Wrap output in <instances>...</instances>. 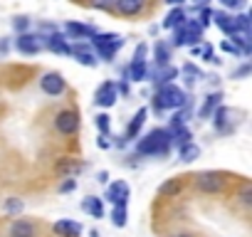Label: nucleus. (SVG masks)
<instances>
[{
	"instance_id": "1",
	"label": "nucleus",
	"mask_w": 252,
	"mask_h": 237,
	"mask_svg": "<svg viewBox=\"0 0 252 237\" xmlns=\"http://www.w3.org/2000/svg\"><path fill=\"white\" fill-rule=\"evenodd\" d=\"M136 153L139 156H151V158H161L171 153V131L168 129H154L146 136H141L136 141Z\"/></svg>"
},
{
	"instance_id": "2",
	"label": "nucleus",
	"mask_w": 252,
	"mask_h": 237,
	"mask_svg": "<svg viewBox=\"0 0 252 237\" xmlns=\"http://www.w3.org/2000/svg\"><path fill=\"white\" fill-rule=\"evenodd\" d=\"M188 101V94L173 82V84H166L161 89H156L151 104H154V111H178L183 109Z\"/></svg>"
},
{
	"instance_id": "3",
	"label": "nucleus",
	"mask_w": 252,
	"mask_h": 237,
	"mask_svg": "<svg viewBox=\"0 0 252 237\" xmlns=\"http://www.w3.org/2000/svg\"><path fill=\"white\" fill-rule=\"evenodd\" d=\"M87 45L92 47V52L96 55V59L114 62L116 52L124 47V37L121 35H114V32H94Z\"/></svg>"
},
{
	"instance_id": "4",
	"label": "nucleus",
	"mask_w": 252,
	"mask_h": 237,
	"mask_svg": "<svg viewBox=\"0 0 252 237\" xmlns=\"http://www.w3.org/2000/svg\"><path fill=\"white\" fill-rule=\"evenodd\" d=\"M55 131L60 136H74L79 131V111L77 109H60L55 114Z\"/></svg>"
},
{
	"instance_id": "5",
	"label": "nucleus",
	"mask_w": 252,
	"mask_h": 237,
	"mask_svg": "<svg viewBox=\"0 0 252 237\" xmlns=\"http://www.w3.org/2000/svg\"><path fill=\"white\" fill-rule=\"evenodd\" d=\"M195 188L205 195H218L225 190V178L222 173H215V171H203L195 176Z\"/></svg>"
},
{
	"instance_id": "6",
	"label": "nucleus",
	"mask_w": 252,
	"mask_h": 237,
	"mask_svg": "<svg viewBox=\"0 0 252 237\" xmlns=\"http://www.w3.org/2000/svg\"><path fill=\"white\" fill-rule=\"evenodd\" d=\"M15 50L20 55H37L45 50V37L40 32H25L15 37Z\"/></svg>"
},
{
	"instance_id": "7",
	"label": "nucleus",
	"mask_w": 252,
	"mask_h": 237,
	"mask_svg": "<svg viewBox=\"0 0 252 237\" xmlns=\"http://www.w3.org/2000/svg\"><path fill=\"white\" fill-rule=\"evenodd\" d=\"M40 89L47 94V96H62L67 91V79L60 74V72H45L40 77Z\"/></svg>"
},
{
	"instance_id": "8",
	"label": "nucleus",
	"mask_w": 252,
	"mask_h": 237,
	"mask_svg": "<svg viewBox=\"0 0 252 237\" xmlns=\"http://www.w3.org/2000/svg\"><path fill=\"white\" fill-rule=\"evenodd\" d=\"M129 198H131V188H129V183L114 180V183L106 188V193H104L101 200H106V203L114 207V205H129Z\"/></svg>"
},
{
	"instance_id": "9",
	"label": "nucleus",
	"mask_w": 252,
	"mask_h": 237,
	"mask_svg": "<svg viewBox=\"0 0 252 237\" xmlns=\"http://www.w3.org/2000/svg\"><path fill=\"white\" fill-rule=\"evenodd\" d=\"M181 72L173 67V64H168V67H149L146 69V79L156 87V89H161V87H166V84H173V79L178 77Z\"/></svg>"
},
{
	"instance_id": "10",
	"label": "nucleus",
	"mask_w": 252,
	"mask_h": 237,
	"mask_svg": "<svg viewBox=\"0 0 252 237\" xmlns=\"http://www.w3.org/2000/svg\"><path fill=\"white\" fill-rule=\"evenodd\" d=\"M116 99H119V89H116V82H111V79L101 82L99 89L94 91V104L101 109H111L116 104Z\"/></svg>"
},
{
	"instance_id": "11",
	"label": "nucleus",
	"mask_w": 252,
	"mask_h": 237,
	"mask_svg": "<svg viewBox=\"0 0 252 237\" xmlns=\"http://www.w3.org/2000/svg\"><path fill=\"white\" fill-rule=\"evenodd\" d=\"M94 32H96V28L84 25V23H77V20H69V23H64V32H62V35H64L69 42H84V40H89Z\"/></svg>"
},
{
	"instance_id": "12",
	"label": "nucleus",
	"mask_w": 252,
	"mask_h": 237,
	"mask_svg": "<svg viewBox=\"0 0 252 237\" xmlns=\"http://www.w3.org/2000/svg\"><path fill=\"white\" fill-rule=\"evenodd\" d=\"M69 57H74L79 64H84V67H96L99 64V59H96V55L92 52V47L87 45V42H69Z\"/></svg>"
},
{
	"instance_id": "13",
	"label": "nucleus",
	"mask_w": 252,
	"mask_h": 237,
	"mask_svg": "<svg viewBox=\"0 0 252 237\" xmlns=\"http://www.w3.org/2000/svg\"><path fill=\"white\" fill-rule=\"evenodd\" d=\"M8 237H37V222L28 217H15L8 227Z\"/></svg>"
},
{
	"instance_id": "14",
	"label": "nucleus",
	"mask_w": 252,
	"mask_h": 237,
	"mask_svg": "<svg viewBox=\"0 0 252 237\" xmlns=\"http://www.w3.org/2000/svg\"><path fill=\"white\" fill-rule=\"evenodd\" d=\"M146 116H149V109H146V106H141V109L131 116V121L126 124V131H124V141H126V144L134 141V139H139V134H141L144 124H146Z\"/></svg>"
},
{
	"instance_id": "15",
	"label": "nucleus",
	"mask_w": 252,
	"mask_h": 237,
	"mask_svg": "<svg viewBox=\"0 0 252 237\" xmlns=\"http://www.w3.org/2000/svg\"><path fill=\"white\" fill-rule=\"evenodd\" d=\"M232 109H227V106H218L215 111H213V129L218 131V134H230L232 131Z\"/></svg>"
},
{
	"instance_id": "16",
	"label": "nucleus",
	"mask_w": 252,
	"mask_h": 237,
	"mask_svg": "<svg viewBox=\"0 0 252 237\" xmlns=\"http://www.w3.org/2000/svg\"><path fill=\"white\" fill-rule=\"evenodd\" d=\"M146 8V0H114V10L124 18H136Z\"/></svg>"
},
{
	"instance_id": "17",
	"label": "nucleus",
	"mask_w": 252,
	"mask_h": 237,
	"mask_svg": "<svg viewBox=\"0 0 252 237\" xmlns=\"http://www.w3.org/2000/svg\"><path fill=\"white\" fill-rule=\"evenodd\" d=\"M82 230H84L82 222H79V220H69V217L57 220V222L52 225V232H55L57 237H79Z\"/></svg>"
},
{
	"instance_id": "18",
	"label": "nucleus",
	"mask_w": 252,
	"mask_h": 237,
	"mask_svg": "<svg viewBox=\"0 0 252 237\" xmlns=\"http://www.w3.org/2000/svg\"><path fill=\"white\" fill-rule=\"evenodd\" d=\"M45 50H50L55 55H69V40L62 32H52L45 37Z\"/></svg>"
},
{
	"instance_id": "19",
	"label": "nucleus",
	"mask_w": 252,
	"mask_h": 237,
	"mask_svg": "<svg viewBox=\"0 0 252 237\" xmlns=\"http://www.w3.org/2000/svg\"><path fill=\"white\" fill-rule=\"evenodd\" d=\"M213 23L220 32H225L227 37L235 35V20H232V13H225V10H213Z\"/></svg>"
},
{
	"instance_id": "20",
	"label": "nucleus",
	"mask_w": 252,
	"mask_h": 237,
	"mask_svg": "<svg viewBox=\"0 0 252 237\" xmlns=\"http://www.w3.org/2000/svg\"><path fill=\"white\" fill-rule=\"evenodd\" d=\"M55 171H57L60 176H64V178H77V176L84 171V163L77 161V158H62V161L55 166Z\"/></svg>"
},
{
	"instance_id": "21",
	"label": "nucleus",
	"mask_w": 252,
	"mask_h": 237,
	"mask_svg": "<svg viewBox=\"0 0 252 237\" xmlns=\"http://www.w3.org/2000/svg\"><path fill=\"white\" fill-rule=\"evenodd\" d=\"M171 59H173V50L168 47V42L158 40L154 45V67H168Z\"/></svg>"
},
{
	"instance_id": "22",
	"label": "nucleus",
	"mask_w": 252,
	"mask_h": 237,
	"mask_svg": "<svg viewBox=\"0 0 252 237\" xmlns=\"http://www.w3.org/2000/svg\"><path fill=\"white\" fill-rule=\"evenodd\" d=\"M82 210H84L89 217L99 220V217H104V200H101L99 195H87V198L82 200Z\"/></svg>"
},
{
	"instance_id": "23",
	"label": "nucleus",
	"mask_w": 252,
	"mask_h": 237,
	"mask_svg": "<svg viewBox=\"0 0 252 237\" xmlns=\"http://www.w3.org/2000/svg\"><path fill=\"white\" fill-rule=\"evenodd\" d=\"M186 20H188V15H186V10H183V8H171V13H168V15L163 18L161 28H163V30H171V32H173V30H178V28H181V25H183Z\"/></svg>"
},
{
	"instance_id": "24",
	"label": "nucleus",
	"mask_w": 252,
	"mask_h": 237,
	"mask_svg": "<svg viewBox=\"0 0 252 237\" xmlns=\"http://www.w3.org/2000/svg\"><path fill=\"white\" fill-rule=\"evenodd\" d=\"M218 106H222V91H210L208 96H205V101H203V106H200V118H210L213 116V111L218 109Z\"/></svg>"
},
{
	"instance_id": "25",
	"label": "nucleus",
	"mask_w": 252,
	"mask_h": 237,
	"mask_svg": "<svg viewBox=\"0 0 252 237\" xmlns=\"http://www.w3.org/2000/svg\"><path fill=\"white\" fill-rule=\"evenodd\" d=\"M146 69H149V62H129V67H126V79L129 82H144Z\"/></svg>"
},
{
	"instance_id": "26",
	"label": "nucleus",
	"mask_w": 252,
	"mask_h": 237,
	"mask_svg": "<svg viewBox=\"0 0 252 237\" xmlns=\"http://www.w3.org/2000/svg\"><path fill=\"white\" fill-rule=\"evenodd\" d=\"M109 220H111V225H114L116 230L126 227V222H129V205H114Z\"/></svg>"
},
{
	"instance_id": "27",
	"label": "nucleus",
	"mask_w": 252,
	"mask_h": 237,
	"mask_svg": "<svg viewBox=\"0 0 252 237\" xmlns=\"http://www.w3.org/2000/svg\"><path fill=\"white\" fill-rule=\"evenodd\" d=\"M178 158H181L183 163H193V161H198V158H200V146H198L195 141L181 146V148H178Z\"/></svg>"
},
{
	"instance_id": "28",
	"label": "nucleus",
	"mask_w": 252,
	"mask_h": 237,
	"mask_svg": "<svg viewBox=\"0 0 252 237\" xmlns=\"http://www.w3.org/2000/svg\"><path fill=\"white\" fill-rule=\"evenodd\" d=\"M181 190H183V180H181V178H171V180H166V183L158 188V195H161V198H176Z\"/></svg>"
},
{
	"instance_id": "29",
	"label": "nucleus",
	"mask_w": 252,
	"mask_h": 237,
	"mask_svg": "<svg viewBox=\"0 0 252 237\" xmlns=\"http://www.w3.org/2000/svg\"><path fill=\"white\" fill-rule=\"evenodd\" d=\"M193 141V134H190V129L188 126H183V129H178V131H173L171 134V148H181V146H186V144H190Z\"/></svg>"
},
{
	"instance_id": "30",
	"label": "nucleus",
	"mask_w": 252,
	"mask_h": 237,
	"mask_svg": "<svg viewBox=\"0 0 252 237\" xmlns=\"http://www.w3.org/2000/svg\"><path fill=\"white\" fill-rule=\"evenodd\" d=\"M232 20H235V30H237L240 35L250 37V30H252V25H250V15H247V13H237V15H232Z\"/></svg>"
},
{
	"instance_id": "31",
	"label": "nucleus",
	"mask_w": 252,
	"mask_h": 237,
	"mask_svg": "<svg viewBox=\"0 0 252 237\" xmlns=\"http://www.w3.org/2000/svg\"><path fill=\"white\" fill-rule=\"evenodd\" d=\"M3 207H5V212H8L10 217H20L23 210H25V203H23V198H8Z\"/></svg>"
},
{
	"instance_id": "32",
	"label": "nucleus",
	"mask_w": 252,
	"mask_h": 237,
	"mask_svg": "<svg viewBox=\"0 0 252 237\" xmlns=\"http://www.w3.org/2000/svg\"><path fill=\"white\" fill-rule=\"evenodd\" d=\"M10 25H13V30H15L18 35H25V32H30V18H28V15H15Z\"/></svg>"
},
{
	"instance_id": "33",
	"label": "nucleus",
	"mask_w": 252,
	"mask_h": 237,
	"mask_svg": "<svg viewBox=\"0 0 252 237\" xmlns=\"http://www.w3.org/2000/svg\"><path fill=\"white\" fill-rule=\"evenodd\" d=\"M94 126L99 129V134H109V129H111V118H109V114H96L94 116Z\"/></svg>"
},
{
	"instance_id": "34",
	"label": "nucleus",
	"mask_w": 252,
	"mask_h": 237,
	"mask_svg": "<svg viewBox=\"0 0 252 237\" xmlns=\"http://www.w3.org/2000/svg\"><path fill=\"white\" fill-rule=\"evenodd\" d=\"M77 190V178H64L60 185H57V193L67 195V193H74Z\"/></svg>"
},
{
	"instance_id": "35",
	"label": "nucleus",
	"mask_w": 252,
	"mask_h": 237,
	"mask_svg": "<svg viewBox=\"0 0 252 237\" xmlns=\"http://www.w3.org/2000/svg\"><path fill=\"white\" fill-rule=\"evenodd\" d=\"M195 20L200 23L203 30L210 28V25H213V10H210V8H203V10H200V18H195Z\"/></svg>"
},
{
	"instance_id": "36",
	"label": "nucleus",
	"mask_w": 252,
	"mask_h": 237,
	"mask_svg": "<svg viewBox=\"0 0 252 237\" xmlns=\"http://www.w3.org/2000/svg\"><path fill=\"white\" fill-rule=\"evenodd\" d=\"M89 5H92V8H96V10L114 13V0H89Z\"/></svg>"
},
{
	"instance_id": "37",
	"label": "nucleus",
	"mask_w": 252,
	"mask_h": 237,
	"mask_svg": "<svg viewBox=\"0 0 252 237\" xmlns=\"http://www.w3.org/2000/svg\"><path fill=\"white\" fill-rule=\"evenodd\" d=\"M245 3H247V0H220V5L225 8V10H240V8H245Z\"/></svg>"
},
{
	"instance_id": "38",
	"label": "nucleus",
	"mask_w": 252,
	"mask_h": 237,
	"mask_svg": "<svg viewBox=\"0 0 252 237\" xmlns=\"http://www.w3.org/2000/svg\"><path fill=\"white\" fill-rule=\"evenodd\" d=\"M240 203H242L245 207H250V205H252V185H250V183L240 190Z\"/></svg>"
},
{
	"instance_id": "39",
	"label": "nucleus",
	"mask_w": 252,
	"mask_h": 237,
	"mask_svg": "<svg viewBox=\"0 0 252 237\" xmlns=\"http://www.w3.org/2000/svg\"><path fill=\"white\" fill-rule=\"evenodd\" d=\"M250 72H252V64L245 62L242 67H237V69L232 72V79H245V77H250Z\"/></svg>"
},
{
	"instance_id": "40",
	"label": "nucleus",
	"mask_w": 252,
	"mask_h": 237,
	"mask_svg": "<svg viewBox=\"0 0 252 237\" xmlns=\"http://www.w3.org/2000/svg\"><path fill=\"white\" fill-rule=\"evenodd\" d=\"M200 57H203V62H220V59L215 57V50H213L210 45H205V47H203V52H200Z\"/></svg>"
},
{
	"instance_id": "41",
	"label": "nucleus",
	"mask_w": 252,
	"mask_h": 237,
	"mask_svg": "<svg viewBox=\"0 0 252 237\" xmlns=\"http://www.w3.org/2000/svg\"><path fill=\"white\" fill-rule=\"evenodd\" d=\"M146 52H149V47L141 42L139 47H136V52H134V57H131V62H146Z\"/></svg>"
},
{
	"instance_id": "42",
	"label": "nucleus",
	"mask_w": 252,
	"mask_h": 237,
	"mask_svg": "<svg viewBox=\"0 0 252 237\" xmlns=\"http://www.w3.org/2000/svg\"><path fill=\"white\" fill-rule=\"evenodd\" d=\"M181 72H183L186 77H190V79H193V77H203V72H200L195 64H190V62H188V64H183V69H181Z\"/></svg>"
},
{
	"instance_id": "43",
	"label": "nucleus",
	"mask_w": 252,
	"mask_h": 237,
	"mask_svg": "<svg viewBox=\"0 0 252 237\" xmlns=\"http://www.w3.org/2000/svg\"><path fill=\"white\" fill-rule=\"evenodd\" d=\"M220 47H222V52H227V55H235V57H242V52H240V50H237V47H235V45H232L230 40H222V45H220Z\"/></svg>"
},
{
	"instance_id": "44",
	"label": "nucleus",
	"mask_w": 252,
	"mask_h": 237,
	"mask_svg": "<svg viewBox=\"0 0 252 237\" xmlns=\"http://www.w3.org/2000/svg\"><path fill=\"white\" fill-rule=\"evenodd\" d=\"M96 146L104 148V151L111 148V139H109V134H99V136H96Z\"/></svg>"
},
{
	"instance_id": "45",
	"label": "nucleus",
	"mask_w": 252,
	"mask_h": 237,
	"mask_svg": "<svg viewBox=\"0 0 252 237\" xmlns=\"http://www.w3.org/2000/svg\"><path fill=\"white\" fill-rule=\"evenodd\" d=\"M163 3H166V5H171V8H183L186 0H163Z\"/></svg>"
},
{
	"instance_id": "46",
	"label": "nucleus",
	"mask_w": 252,
	"mask_h": 237,
	"mask_svg": "<svg viewBox=\"0 0 252 237\" xmlns=\"http://www.w3.org/2000/svg\"><path fill=\"white\" fill-rule=\"evenodd\" d=\"M208 3H210V0H193V8L203 10V8H208Z\"/></svg>"
},
{
	"instance_id": "47",
	"label": "nucleus",
	"mask_w": 252,
	"mask_h": 237,
	"mask_svg": "<svg viewBox=\"0 0 252 237\" xmlns=\"http://www.w3.org/2000/svg\"><path fill=\"white\" fill-rule=\"evenodd\" d=\"M96 180H99V183H109V173H106V171H99V173H96Z\"/></svg>"
},
{
	"instance_id": "48",
	"label": "nucleus",
	"mask_w": 252,
	"mask_h": 237,
	"mask_svg": "<svg viewBox=\"0 0 252 237\" xmlns=\"http://www.w3.org/2000/svg\"><path fill=\"white\" fill-rule=\"evenodd\" d=\"M168 237H195L193 232H173V235H168Z\"/></svg>"
},
{
	"instance_id": "49",
	"label": "nucleus",
	"mask_w": 252,
	"mask_h": 237,
	"mask_svg": "<svg viewBox=\"0 0 252 237\" xmlns=\"http://www.w3.org/2000/svg\"><path fill=\"white\" fill-rule=\"evenodd\" d=\"M5 50H8V42L3 40V42H0V52H5Z\"/></svg>"
},
{
	"instance_id": "50",
	"label": "nucleus",
	"mask_w": 252,
	"mask_h": 237,
	"mask_svg": "<svg viewBox=\"0 0 252 237\" xmlns=\"http://www.w3.org/2000/svg\"><path fill=\"white\" fill-rule=\"evenodd\" d=\"M89 237H99V232H96V230H92V232H89Z\"/></svg>"
}]
</instances>
